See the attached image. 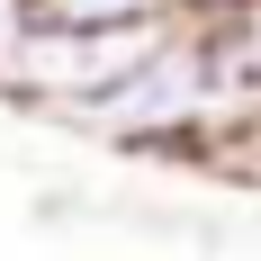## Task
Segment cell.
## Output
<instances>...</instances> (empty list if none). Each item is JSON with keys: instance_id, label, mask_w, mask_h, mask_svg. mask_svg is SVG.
<instances>
[{"instance_id": "3957f363", "label": "cell", "mask_w": 261, "mask_h": 261, "mask_svg": "<svg viewBox=\"0 0 261 261\" xmlns=\"http://www.w3.org/2000/svg\"><path fill=\"white\" fill-rule=\"evenodd\" d=\"M27 27H36V0H0V90H9V72H18Z\"/></svg>"}, {"instance_id": "7a4b0ae2", "label": "cell", "mask_w": 261, "mask_h": 261, "mask_svg": "<svg viewBox=\"0 0 261 261\" xmlns=\"http://www.w3.org/2000/svg\"><path fill=\"white\" fill-rule=\"evenodd\" d=\"M189 0H36V18H63V27H126V18H171Z\"/></svg>"}, {"instance_id": "277c9868", "label": "cell", "mask_w": 261, "mask_h": 261, "mask_svg": "<svg viewBox=\"0 0 261 261\" xmlns=\"http://www.w3.org/2000/svg\"><path fill=\"white\" fill-rule=\"evenodd\" d=\"M252 153H261V27H252Z\"/></svg>"}, {"instance_id": "6da1fadb", "label": "cell", "mask_w": 261, "mask_h": 261, "mask_svg": "<svg viewBox=\"0 0 261 261\" xmlns=\"http://www.w3.org/2000/svg\"><path fill=\"white\" fill-rule=\"evenodd\" d=\"M171 18H180V9H171ZM171 18H126V27H63V18H36L27 45H18V72H9V90H0V108L45 117V126H72L81 108H99L108 90L171 36Z\"/></svg>"}]
</instances>
